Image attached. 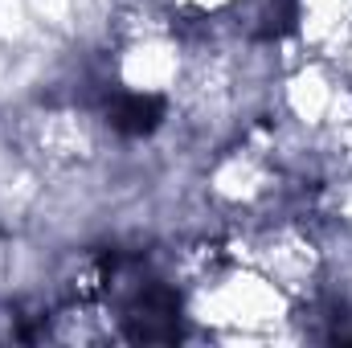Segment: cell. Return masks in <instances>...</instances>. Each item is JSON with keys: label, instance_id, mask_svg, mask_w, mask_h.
<instances>
[{"label": "cell", "instance_id": "obj_1", "mask_svg": "<svg viewBox=\"0 0 352 348\" xmlns=\"http://www.w3.org/2000/svg\"><path fill=\"white\" fill-rule=\"evenodd\" d=\"M160 119H164V102L156 94H123L111 111V123L123 135H148L160 127Z\"/></svg>", "mask_w": 352, "mask_h": 348}]
</instances>
